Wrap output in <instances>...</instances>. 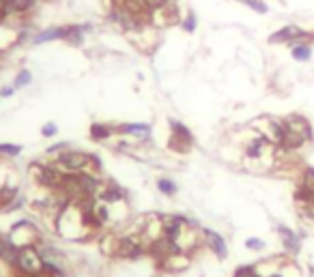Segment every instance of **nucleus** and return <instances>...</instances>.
<instances>
[{"label":"nucleus","instance_id":"obj_8","mask_svg":"<svg viewBox=\"0 0 314 277\" xmlns=\"http://www.w3.org/2000/svg\"><path fill=\"white\" fill-rule=\"evenodd\" d=\"M200 245L207 247L211 254L218 258L220 262H224L228 258V243L224 234H220L218 230L213 228H200Z\"/></svg>","mask_w":314,"mask_h":277},{"label":"nucleus","instance_id":"obj_19","mask_svg":"<svg viewBox=\"0 0 314 277\" xmlns=\"http://www.w3.org/2000/svg\"><path fill=\"white\" fill-rule=\"evenodd\" d=\"M22 151H24L22 144H13V142H2L0 144V157L4 159H15L22 155Z\"/></svg>","mask_w":314,"mask_h":277},{"label":"nucleus","instance_id":"obj_20","mask_svg":"<svg viewBox=\"0 0 314 277\" xmlns=\"http://www.w3.org/2000/svg\"><path fill=\"white\" fill-rule=\"evenodd\" d=\"M32 84V73H30V69H26V67H22L15 73V77H13V86H15V90H19V88H26V86H30Z\"/></svg>","mask_w":314,"mask_h":277},{"label":"nucleus","instance_id":"obj_24","mask_svg":"<svg viewBox=\"0 0 314 277\" xmlns=\"http://www.w3.org/2000/svg\"><path fill=\"white\" fill-rule=\"evenodd\" d=\"M147 13H155V11H163L170 4V0H142Z\"/></svg>","mask_w":314,"mask_h":277},{"label":"nucleus","instance_id":"obj_3","mask_svg":"<svg viewBox=\"0 0 314 277\" xmlns=\"http://www.w3.org/2000/svg\"><path fill=\"white\" fill-rule=\"evenodd\" d=\"M110 256L121 260H138L147 256V241L140 232H127V234H112Z\"/></svg>","mask_w":314,"mask_h":277},{"label":"nucleus","instance_id":"obj_16","mask_svg":"<svg viewBox=\"0 0 314 277\" xmlns=\"http://www.w3.org/2000/svg\"><path fill=\"white\" fill-rule=\"evenodd\" d=\"M297 202L302 200H310L314 198V167H306L302 174V180H299V189H297Z\"/></svg>","mask_w":314,"mask_h":277},{"label":"nucleus","instance_id":"obj_18","mask_svg":"<svg viewBox=\"0 0 314 277\" xmlns=\"http://www.w3.org/2000/svg\"><path fill=\"white\" fill-rule=\"evenodd\" d=\"M155 189L161 193V196H168V198H172L179 193V185H176V180L174 178H170V176H159L155 180Z\"/></svg>","mask_w":314,"mask_h":277},{"label":"nucleus","instance_id":"obj_7","mask_svg":"<svg viewBox=\"0 0 314 277\" xmlns=\"http://www.w3.org/2000/svg\"><path fill=\"white\" fill-rule=\"evenodd\" d=\"M312 39H314L312 32L304 30L302 26H297V24H286V26H282L280 30L271 32L267 41H269L271 45H278V43L293 45V43H299V41H312Z\"/></svg>","mask_w":314,"mask_h":277},{"label":"nucleus","instance_id":"obj_5","mask_svg":"<svg viewBox=\"0 0 314 277\" xmlns=\"http://www.w3.org/2000/svg\"><path fill=\"white\" fill-rule=\"evenodd\" d=\"M168 129H170V138H168V148L172 153L187 155L196 144V138L185 122H181L179 118H168Z\"/></svg>","mask_w":314,"mask_h":277},{"label":"nucleus","instance_id":"obj_4","mask_svg":"<svg viewBox=\"0 0 314 277\" xmlns=\"http://www.w3.org/2000/svg\"><path fill=\"white\" fill-rule=\"evenodd\" d=\"M28 172H30V178L35 180L41 189H45V191L61 189L65 172L54 164V161H32L28 166Z\"/></svg>","mask_w":314,"mask_h":277},{"label":"nucleus","instance_id":"obj_1","mask_svg":"<svg viewBox=\"0 0 314 277\" xmlns=\"http://www.w3.org/2000/svg\"><path fill=\"white\" fill-rule=\"evenodd\" d=\"M54 164L61 167L65 174H80V172H103V166L99 157L95 153H86V151H78V148H69L63 155H58L56 159H52Z\"/></svg>","mask_w":314,"mask_h":277},{"label":"nucleus","instance_id":"obj_29","mask_svg":"<svg viewBox=\"0 0 314 277\" xmlns=\"http://www.w3.org/2000/svg\"><path fill=\"white\" fill-rule=\"evenodd\" d=\"M15 95V86L9 84V86H0V99H9V97Z\"/></svg>","mask_w":314,"mask_h":277},{"label":"nucleus","instance_id":"obj_6","mask_svg":"<svg viewBox=\"0 0 314 277\" xmlns=\"http://www.w3.org/2000/svg\"><path fill=\"white\" fill-rule=\"evenodd\" d=\"M17 275H43V260L39 256V249L35 243L30 245H22L17 251L15 264H13Z\"/></svg>","mask_w":314,"mask_h":277},{"label":"nucleus","instance_id":"obj_23","mask_svg":"<svg viewBox=\"0 0 314 277\" xmlns=\"http://www.w3.org/2000/svg\"><path fill=\"white\" fill-rule=\"evenodd\" d=\"M237 2L245 4V6H250L252 11L260 13V15H265V13H269V6H267V2H265V0H237Z\"/></svg>","mask_w":314,"mask_h":277},{"label":"nucleus","instance_id":"obj_10","mask_svg":"<svg viewBox=\"0 0 314 277\" xmlns=\"http://www.w3.org/2000/svg\"><path fill=\"white\" fill-rule=\"evenodd\" d=\"M67 35H69V24H65V26H50V28L32 32L30 43L32 45H43V43H50V41H65Z\"/></svg>","mask_w":314,"mask_h":277},{"label":"nucleus","instance_id":"obj_27","mask_svg":"<svg viewBox=\"0 0 314 277\" xmlns=\"http://www.w3.org/2000/svg\"><path fill=\"white\" fill-rule=\"evenodd\" d=\"M28 204V198L26 196H22V193H17L15 198H13V202L6 206V209L2 211V213H13V211H19V209H24V206Z\"/></svg>","mask_w":314,"mask_h":277},{"label":"nucleus","instance_id":"obj_22","mask_svg":"<svg viewBox=\"0 0 314 277\" xmlns=\"http://www.w3.org/2000/svg\"><path fill=\"white\" fill-rule=\"evenodd\" d=\"M181 28L185 30V32H196V28H198V17H196V13L194 11H187L185 13V17L181 19Z\"/></svg>","mask_w":314,"mask_h":277},{"label":"nucleus","instance_id":"obj_17","mask_svg":"<svg viewBox=\"0 0 314 277\" xmlns=\"http://www.w3.org/2000/svg\"><path fill=\"white\" fill-rule=\"evenodd\" d=\"M289 48H291V56L297 62H308L312 58V41H299L289 45Z\"/></svg>","mask_w":314,"mask_h":277},{"label":"nucleus","instance_id":"obj_25","mask_svg":"<svg viewBox=\"0 0 314 277\" xmlns=\"http://www.w3.org/2000/svg\"><path fill=\"white\" fill-rule=\"evenodd\" d=\"M243 245H245V249H250V251H263L267 247V243L258 236H247Z\"/></svg>","mask_w":314,"mask_h":277},{"label":"nucleus","instance_id":"obj_9","mask_svg":"<svg viewBox=\"0 0 314 277\" xmlns=\"http://www.w3.org/2000/svg\"><path fill=\"white\" fill-rule=\"evenodd\" d=\"M116 131L119 135L134 138L140 144H149L153 135V125L151 122H121V125H116Z\"/></svg>","mask_w":314,"mask_h":277},{"label":"nucleus","instance_id":"obj_21","mask_svg":"<svg viewBox=\"0 0 314 277\" xmlns=\"http://www.w3.org/2000/svg\"><path fill=\"white\" fill-rule=\"evenodd\" d=\"M233 277H263L256 264H241V267L235 269Z\"/></svg>","mask_w":314,"mask_h":277},{"label":"nucleus","instance_id":"obj_26","mask_svg":"<svg viewBox=\"0 0 314 277\" xmlns=\"http://www.w3.org/2000/svg\"><path fill=\"white\" fill-rule=\"evenodd\" d=\"M69 148H71V144H69V142H58V144L50 146L48 151H45V155H48V157H52V159H56L58 155H63L65 151H69Z\"/></svg>","mask_w":314,"mask_h":277},{"label":"nucleus","instance_id":"obj_2","mask_svg":"<svg viewBox=\"0 0 314 277\" xmlns=\"http://www.w3.org/2000/svg\"><path fill=\"white\" fill-rule=\"evenodd\" d=\"M282 125H284V138H282L280 148H284V151H295V148H302L306 142H310L314 138L310 122L306 120L302 114L286 116V118H282Z\"/></svg>","mask_w":314,"mask_h":277},{"label":"nucleus","instance_id":"obj_14","mask_svg":"<svg viewBox=\"0 0 314 277\" xmlns=\"http://www.w3.org/2000/svg\"><path fill=\"white\" fill-rule=\"evenodd\" d=\"M114 135H119V131H116V125H112V122H93L88 127V138L93 142H108Z\"/></svg>","mask_w":314,"mask_h":277},{"label":"nucleus","instance_id":"obj_11","mask_svg":"<svg viewBox=\"0 0 314 277\" xmlns=\"http://www.w3.org/2000/svg\"><path fill=\"white\" fill-rule=\"evenodd\" d=\"M276 232H278V236H280V241H282V247L286 254H291V256H297L299 251H302V238L304 234H297L295 230H291L289 225H276Z\"/></svg>","mask_w":314,"mask_h":277},{"label":"nucleus","instance_id":"obj_15","mask_svg":"<svg viewBox=\"0 0 314 277\" xmlns=\"http://www.w3.org/2000/svg\"><path fill=\"white\" fill-rule=\"evenodd\" d=\"M17 251H19V245L13 241L9 234H2L0 232V260L6 262L9 267L15 264V258H17Z\"/></svg>","mask_w":314,"mask_h":277},{"label":"nucleus","instance_id":"obj_12","mask_svg":"<svg viewBox=\"0 0 314 277\" xmlns=\"http://www.w3.org/2000/svg\"><path fill=\"white\" fill-rule=\"evenodd\" d=\"M125 198H127V191L119 183H114V180H106L103 187L99 189V193H97V200H101V202H106L110 206L116 202H123Z\"/></svg>","mask_w":314,"mask_h":277},{"label":"nucleus","instance_id":"obj_28","mask_svg":"<svg viewBox=\"0 0 314 277\" xmlns=\"http://www.w3.org/2000/svg\"><path fill=\"white\" fill-rule=\"evenodd\" d=\"M58 133V125H56V122H45V125L41 127V138H54V135Z\"/></svg>","mask_w":314,"mask_h":277},{"label":"nucleus","instance_id":"obj_13","mask_svg":"<svg viewBox=\"0 0 314 277\" xmlns=\"http://www.w3.org/2000/svg\"><path fill=\"white\" fill-rule=\"evenodd\" d=\"M269 146H273V142H271L269 138H267L265 133H258L256 138H252L250 142H245V146H243V155H245L247 159H260Z\"/></svg>","mask_w":314,"mask_h":277}]
</instances>
